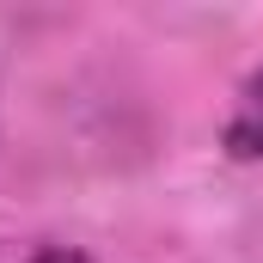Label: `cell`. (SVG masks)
Segmentation results:
<instances>
[{
	"label": "cell",
	"instance_id": "1",
	"mask_svg": "<svg viewBox=\"0 0 263 263\" xmlns=\"http://www.w3.org/2000/svg\"><path fill=\"white\" fill-rule=\"evenodd\" d=\"M220 153L227 159H239V165H251L263 159V62L239 80V92H233V110H227V123H220Z\"/></svg>",
	"mask_w": 263,
	"mask_h": 263
},
{
	"label": "cell",
	"instance_id": "2",
	"mask_svg": "<svg viewBox=\"0 0 263 263\" xmlns=\"http://www.w3.org/2000/svg\"><path fill=\"white\" fill-rule=\"evenodd\" d=\"M31 263H104V257H92L80 245H43V251H31Z\"/></svg>",
	"mask_w": 263,
	"mask_h": 263
}]
</instances>
